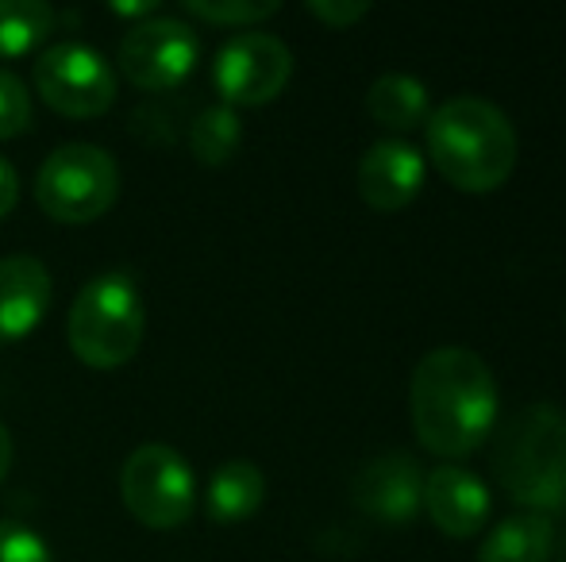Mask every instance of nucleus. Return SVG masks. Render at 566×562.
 Wrapping results in <instances>:
<instances>
[{
    "label": "nucleus",
    "instance_id": "1",
    "mask_svg": "<svg viewBox=\"0 0 566 562\" xmlns=\"http://www.w3.org/2000/svg\"><path fill=\"white\" fill-rule=\"evenodd\" d=\"M409 416L428 455L443 463L474 455L497 427L493 370L467 347H436L412 370Z\"/></svg>",
    "mask_w": 566,
    "mask_h": 562
},
{
    "label": "nucleus",
    "instance_id": "2",
    "mask_svg": "<svg viewBox=\"0 0 566 562\" xmlns=\"http://www.w3.org/2000/svg\"><path fill=\"white\" fill-rule=\"evenodd\" d=\"M428 158L462 193H493L516 170V128L493 100L451 97L424 124Z\"/></svg>",
    "mask_w": 566,
    "mask_h": 562
},
{
    "label": "nucleus",
    "instance_id": "3",
    "mask_svg": "<svg viewBox=\"0 0 566 562\" xmlns=\"http://www.w3.org/2000/svg\"><path fill=\"white\" fill-rule=\"evenodd\" d=\"M490 466L521 509L536 517L566 509V413L547 401L516 409L497 427Z\"/></svg>",
    "mask_w": 566,
    "mask_h": 562
},
{
    "label": "nucleus",
    "instance_id": "4",
    "mask_svg": "<svg viewBox=\"0 0 566 562\" xmlns=\"http://www.w3.org/2000/svg\"><path fill=\"white\" fill-rule=\"evenodd\" d=\"M147 331V308L132 274L108 271L85 282L66 320L70 351L90 370H119L135 359Z\"/></svg>",
    "mask_w": 566,
    "mask_h": 562
},
{
    "label": "nucleus",
    "instance_id": "5",
    "mask_svg": "<svg viewBox=\"0 0 566 562\" xmlns=\"http://www.w3.org/2000/svg\"><path fill=\"white\" fill-rule=\"evenodd\" d=\"M119 197V166L105 147L66 142L39 166L35 204L54 224H93Z\"/></svg>",
    "mask_w": 566,
    "mask_h": 562
},
{
    "label": "nucleus",
    "instance_id": "6",
    "mask_svg": "<svg viewBox=\"0 0 566 562\" xmlns=\"http://www.w3.org/2000/svg\"><path fill=\"white\" fill-rule=\"evenodd\" d=\"M119 501L143 528L174 532L197 509L193 466L166 443H143L119 470Z\"/></svg>",
    "mask_w": 566,
    "mask_h": 562
},
{
    "label": "nucleus",
    "instance_id": "7",
    "mask_svg": "<svg viewBox=\"0 0 566 562\" xmlns=\"http://www.w3.org/2000/svg\"><path fill=\"white\" fill-rule=\"evenodd\" d=\"M35 93L70 120H97L116 105V70L90 43H54L35 59Z\"/></svg>",
    "mask_w": 566,
    "mask_h": 562
},
{
    "label": "nucleus",
    "instance_id": "8",
    "mask_svg": "<svg viewBox=\"0 0 566 562\" xmlns=\"http://www.w3.org/2000/svg\"><path fill=\"white\" fill-rule=\"evenodd\" d=\"M201 43L186 20L170 15H150L127 28L119 39V74L143 93H170L197 70Z\"/></svg>",
    "mask_w": 566,
    "mask_h": 562
},
{
    "label": "nucleus",
    "instance_id": "9",
    "mask_svg": "<svg viewBox=\"0 0 566 562\" xmlns=\"http://www.w3.org/2000/svg\"><path fill=\"white\" fill-rule=\"evenodd\" d=\"M293 77V54L277 35L239 31L212 62V85L228 108H259L282 97Z\"/></svg>",
    "mask_w": 566,
    "mask_h": 562
},
{
    "label": "nucleus",
    "instance_id": "10",
    "mask_svg": "<svg viewBox=\"0 0 566 562\" xmlns=\"http://www.w3.org/2000/svg\"><path fill=\"white\" fill-rule=\"evenodd\" d=\"M350 497L370 520L405 528L412 524V517L420 512V501H424V474L405 450L378 455L355 474Z\"/></svg>",
    "mask_w": 566,
    "mask_h": 562
},
{
    "label": "nucleus",
    "instance_id": "11",
    "mask_svg": "<svg viewBox=\"0 0 566 562\" xmlns=\"http://www.w3.org/2000/svg\"><path fill=\"white\" fill-rule=\"evenodd\" d=\"M424 189V158L405 139H381L358 162V197L374 212H401Z\"/></svg>",
    "mask_w": 566,
    "mask_h": 562
},
{
    "label": "nucleus",
    "instance_id": "12",
    "mask_svg": "<svg viewBox=\"0 0 566 562\" xmlns=\"http://www.w3.org/2000/svg\"><path fill=\"white\" fill-rule=\"evenodd\" d=\"M420 509L428 512V520L443 536L470 540V536L482 532L485 517H490V489L467 466L443 463L424 478V501H420Z\"/></svg>",
    "mask_w": 566,
    "mask_h": 562
},
{
    "label": "nucleus",
    "instance_id": "13",
    "mask_svg": "<svg viewBox=\"0 0 566 562\" xmlns=\"http://www.w3.org/2000/svg\"><path fill=\"white\" fill-rule=\"evenodd\" d=\"M51 271L35 255L0 258V343H20L51 308Z\"/></svg>",
    "mask_w": 566,
    "mask_h": 562
},
{
    "label": "nucleus",
    "instance_id": "14",
    "mask_svg": "<svg viewBox=\"0 0 566 562\" xmlns=\"http://www.w3.org/2000/svg\"><path fill=\"white\" fill-rule=\"evenodd\" d=\"M266 501V478L254 463L247 458H231L220 466L209 481V494H205V512H209L212 524H243L247 517L262 509Z\"/></svg>",
    "mask_w": 566,
    "mask_h": 562
},
{
    "label": "nucleus",
    "instance_id": "15",
    "mask_svg": "<svg viewBox=\"0 0 566 562\" xmlns=\"http://www.w3.org/2000/svg\"><path fill=\"white\" fill-rule=\"evenodd\" d=\"M366 113H370L374 124L389 131H420L432 116V105H428V85L412 74H381L378 82L366 93Z\"/></svg>",
    "mask_w": 566,
    "mask_h": 562
},
{
    "label": "nucleus",
    "instance_id": "16",
    "mask_svg": "<svg viewBox=\"0 0 566 562\" xmlns=\"http://www.w3.org/2000/svg\"><path fill=\"white\" fill-rule=\"evenodd\" d=\"M555 551V528L547 517L521 512L493 528L482 540L478 562H552Z\"/></svg>",
    "mask_w": 566,
    "mask_h": 562
},
{
    "label": "nucleus",
    "instance_id": "17",
    "mask_svg": "<svg viewBox=\"0 0 566 562\" xmlns=\"http://www.w3.org/2000/svg\"><path fill=\"white\" fill-rule=\"evenodd\" d=\"M54 8L43 0H0V59H23L54 31Z\"/></svg>",
    "mask_w": 566,
    "mask_h": 562
},
{
    "label": "nucleus",
    "instance_id": "18",
    "mask_svg": "<svg viewBox=\"0 0 566 562\" xmlns=\"http://www.w3.org/2000/svg\"><path fill=\"white\" fill-rule=\"evenodd\" d=\"M243 142V124H239L235 108L212 105L189 124V150L201 166H224Z\"/></svg>",
    "mask_w": 566,
    "mask_h": 562
},
{
    "label": "nucleus",
    "instance_id": "19",
    "mask_svg": "<svg viewBox=\"0 0 566 562\" xmlns=\"http://www.w3.org/2000/svg\"><path fill=\"white\" fill-rule=\"evenodd\" d=\"M186 12L220 28H254L282 12V4L277 0H186Z\"/></svg>",
    "mask_w": 566,
    "mask_h": 562
},
{
    "label": "nucleus",
    "instance_id": "20",
    "mask_svg": "<svg viewBox=\"0 0 566 562\" xmlns=\"http://www.w3.org/2000/svg\"><path fill=\"white\" fill-rule=\"evenodd\" d=\"M31 128V93L12 70L0 66V139H15Z\"/></svg>",
    "mask_w": 566,
    "mask_h": 562
},
{
    "label": "nucleus",
    "instance_id": "21",
    "mask_svg": "<svg viewBox=\"0 0 566 562\" xmlns=\"http://www.w3.org/2000/svg\"><path fill=\"white\" fill-rule=\"evenodd\" d=\"M0 562H54L39 532L20 520H0Z\"/></svg>",
    "mask_w": 566,
    "mask_h": 562
},
{
    "label": "nucleus",
    "instance_id": "22",
    "mask_svg": "<svg viewBox=\"0 0 566 562\" xmlns=\"http://www.w3.org/2000/svg\"><path fill=\"white\" fill-rule=\"evenodd\" d=\"M308 15H316L321 23L343 31L363 20V15H370V4H358V0H308Z\"/></svg>",
    "mask_w": 566,
    "mask_h": 562
},
{
    "label": "nucleus",
    "instance_id": "23",
    "mask_svg": "<svg viewBox=\"0 0 566 562\" xmlns=\"http://www.w3.org/2000/svg\"><path fill=\"white\" fill-rule=\"evenodd\" d=\"M15 201H20V178H15L12 162L0 158V220L15 209Z\"/></svg>",
    "mask_w": 566,
    "mask_h": 562
},
{
    "label": "nucleus",
    "instance_id": "24",
    "mask_svg": "<svg viewBox=\"0 0 566 562\" xmlns=\"http://www.w3.org/2000/svg\"><path fill=\"white\" fill-rule=\"evenodd\" d=\"M8 470H12V435L0 424V481L8 478Z\"/></svg>",
    "mask_w": 566,
    "mask_h": 562
}]
</instances>
